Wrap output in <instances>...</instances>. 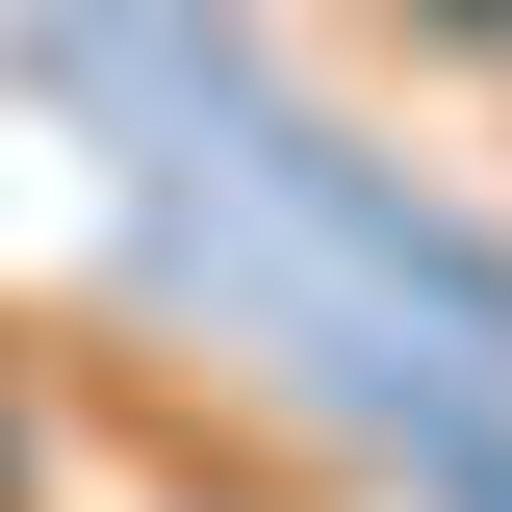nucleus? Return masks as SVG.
<instances>
[{"label":"nucleus","instance_id":"obj_1","mask_svg":"<svg viewBox=\"0 0 512 512\" xmlns=\"http://www.w3.org/2000/svg\"><path fill=\"white\" fill-rule=\"evenodd\" d=\"M0 512H26V410H0Z\"/></svg>","mask_w":512,"mask_h":512}]
</instances>
